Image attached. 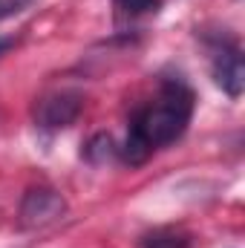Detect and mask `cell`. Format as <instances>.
<instances>
[{
    "instance_id": "52a82bcc",
    "label": "cell",
    "mask_w": 245,
    "mask_h": 248,
    "mask_svg": "<svg viewBox=\"0 0 245 248\" xmlns=\"http://www.w3.org/2000/svg\"><path fill=\"white\" fill-rule=\"evenodd\" d=\"M116 153H119V147H113V139H110L107 133L92 136V139H90V144L84 147V156H87L92 165H104V162H110Z\"/></svg>"
},
{
    "instance_id": "3957f363",
    "label": "cell",
    "mask_w": 245,
    "mask_h": 248,
    "mask_svg": "<svg viewBox=\"0 0 245 248\" xmlns=\"http://www.w3.org/2000/svg\"><path fill=\"white\" fill-rule=\"evenodd\" d=\"M81 110H84V95L78 90H55L35 104V124L49 133L66 130L78 122Z\"/></svg>"
},
{
    "instance_id": "8992f818",
    "label": "cell",
    "mask_w": 245,
    "mask_h": 248,
    "mask_svg": "<svg viewBox=\"0 0 245 248\" xmlns=\"http://www.w3.org/2000/svg\"><path fill=\"white\" fill-rule=\"evenodd\" d=\"M116 20H138L144 15H156L162 9V0H113Z\"/></svg>"
},
{
    "instance_id": "277c9868",
    "label": "cell",
    "mask_w": 245,
    "mask_h": 248,
    "mask_svg": "<svg viewBox=\"0 0 245 248\" xmlns=\"http://www.w3.org/2000/svg\"><path fill=\"white\" fill-rule=\"evenodd\" d=\"M211 75L216 81V87H222V93L228 98H240L245 90V63H243V52L234 41H214L211 49Z\"/></svg>"
},
{
    "instance_id": "6da1fadb",
    "label": "cell",
    "mask_w": 245,
    "mask_h": 248,
    "mask_svg": "<svg viewBox=\"0 0 245 248\" xmlns=\"http://www.w3.org/2000/svg\"><path fill=\"white\" fill-rule=\"evenodd\" d=\"M193 90L182 78H165L150 101H144L133 116L127 139L119 156L127 165H144L156 150L173 144L193 119Z\"/></svg>"
},
{
    "instance_id": "9c48e42d",
    "label": "cell",
    "mask_w": 245,
    "mask_h": 248,
    "mask_svg": "<svg viewBox=\"0 0 245 248\" xmlns=\"http://www.w3.org/2000/svg\"><path fill=\"white\" fill-rule=\"evenodd\" d=\"M12 46H15V41H12V38H0V55H6Z\"/></svg>"
},
{
    "instance_id": "ba28073f",
    "label": "cell",
    "mask_w": 245,
    "mask_h": 248,
    "mask_svg": "<svg viewBox=\"0 0 245 248\" xmlns=\"http://www.w3.org/2000/svg\"><path fill=\"white\" fill-rule=\"evenodd\" d=\"M29 3H32V0H0V20H6V17H12V15H17V12H23Z\"/></svg>"
},
{
    "instance_id": "5b68a950",
    "label": "cell",
    "mask_w": 245,
    "mask_h": 248,
    "mask_svg": "<svg viewBox=\"0 0 245 248\" xmlns=\"http://www.w3.org/2000/svg\"><path fill=\"white\" fill-rule=\"evenodd\" d=\"M141 248H190V237L179 231V228H156V231H147L141 240Z\"/></svg>"
},
{
    "instance_id": "7a4b0ae2",
    "label": "cell",
    "mask_w": 245,
    "mask_h": 248,
    "mask_svg": "<svg viewBox=\"0 0 245 248\" xmlns=\"http://www.w3.org/2000/svg\"><path fill=\"white\" fill-rule=\"evenodd\" d=\"M63 214H66V199L61 196V190L38 185L23 193L17 219H20V228L35 231V228H46V225L63 219Z\"/></svg>"
}]
</instances>
